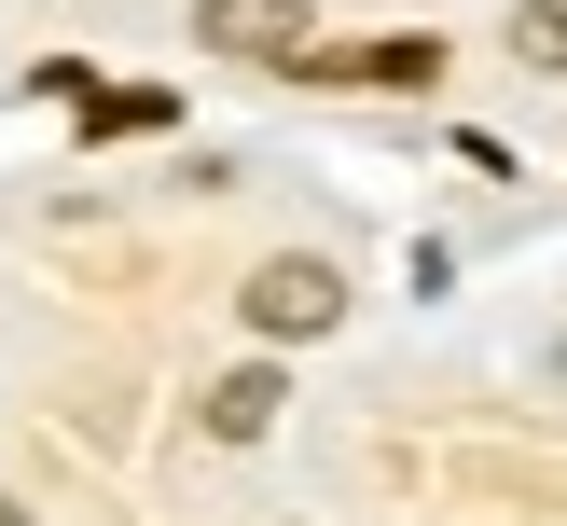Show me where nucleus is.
Wrapping results in <instances>:
<instances>
[{
  "instance_id": "1",
  "label": "nucleus",
  "mask_w": 567,
  "mask_h": 526,
  "mask_svg": "<svg viewBox=\"0 0 567 526\" xmlns=\"http://www.w3.org/2000/svg\"><path fill=\"white\" fill-rule=\"evenodd\" d=\"M236 305H249V332H277V347H291V332H332V319H347V277H332L319 249H277Z\"/></svg>"
},
{
  "instance_id": "2",
  "label": "nucleus",
  "mask_w": 567,
  "mask_h": 526,
  "mask_svg": "<svg viewBox=\"0 0 567 526\" xmlns=\"http://www.w3.org/2000/svg\"><path fill=\"white\" fill-rule=\"evenodd\" d=\"M208 55H305V0H194Z\"/></svg>"
},
{
  "instance_id": "3",
  "label": "nucleus",
  "mask_w": 567,
  "mask_h": 526,
  "mask_svg": "<svg viewBox=\"0 0 567 526\" xmlns=\"http://www.w3.org/2000/svg\"><path fill=\"white\" fill-rule=\"evenodd\" d=\"M305 83H388V97H415V83L443 70V42L430 28H402V42H347V55H291Z\"/></svg>"
},
{
  "instance_id": "4",
  "label": "nucleus",
  "mask_w": 567,
  "mask_h": 526,
  "mask_svg": "<svg viewBox=\"0 0 567 526\" xmlns=\"http://www.w3.org/2000/svg\"><path fill=\"white\" fill-rule=\"evenodd\" d=\"M277 402H291V388H277V360H236V374L208 388V430H221V443H264Z\"/></svg>"
},
{
  "instance_id": "5",
  "label": "nucleus",
  "mask_w": 567,
  "mask_h": 526,
  "mask_svg": "<svg viewBox=\"0 0 567 526\" xmlns=\"http://www.w3.org/2000/svg\"><path fill=\"white\" fill-rule=\"evenodd\" d=\"M513 55L526 70H567V0H513Z\"/></svg>"
}]
</instances>
